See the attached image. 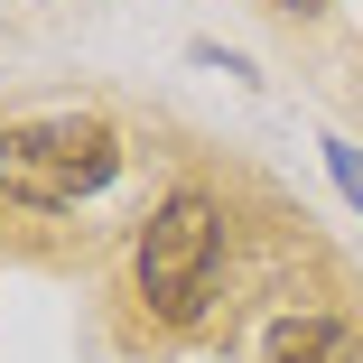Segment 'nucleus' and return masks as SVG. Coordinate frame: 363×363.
<instances>
[{"instance_id":"nucleus-5","label":"nucleus","mask_w":363,"mask_h":363,"mask_svg":"<svg viewBox=\"0 0 363 363\" xmlns=\"http://www.w3.org/2000/svg\"><path fill=\"white\" fill-rule=\"evenodd\" d=\"M270 10H279V19H317L326 0H270Z\"/></svg>"},{"instance_id":"nucleus-4","label":"nucleus","mask_w":363,"mask_h":363,"mask_svg":"<svg viewBox=\"0 0 363 363\" xmlns=\"http://www.w3.org/2000/svg\"><path fill=\"white\" fill-rule=\"evenodd\" d=\"M317 150H326V168H335V186H345V205L363 214V150H354V140H317Z\"/></svg>"},{"instance_id":"nucleus-3","label":"nucleus","mask_w":363,"mask_h":363,"mask_svg":"<svg viewBox=\"0 0 363 363\" xmlns=\"http://www.w3.org/2000/svg\"><path fill=\"white\" fill-rule=\"evenodd\" d=\"M261 363H363V345H354L345 317H289V326L270 335Z\"/></svg>"},{"instance_id":"nucleus-1","label":"nucleus","mask_w":363,"mask_h":363,"mask_svg":"<svg viewBox=\"0 0 363 363\" xmlns=\"http://www.w3.org/2000/svg\"><path fill=\"white\" fill-rule=\"evenodd\" d=\"M112 168H121V130L103 112H38L0 130V196L10 205H38V214L84 205L112 186Z\"/></svg>"},{"instance_id":"nucleus-2","label":"nucleus","mask_w":363,"mask_h":363,"mask_svg":"<svg viewBox=\"0 0 363 363\" xmlns=\"http://www.w3.org/2000/svg\"><path fill=\"white\" fill-rule=\"evenodd\" d=\"M214 261H224V205H214L205 186H168V196L150 205V224H140V242H130L140 298H150L168 326L205 317V298H214Z\"/></svg>"}]
</instances>
